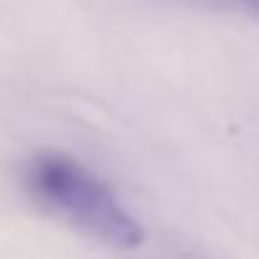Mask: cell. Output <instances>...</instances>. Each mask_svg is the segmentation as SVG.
Returning a JSON list of instances; mask_svg holds the SVG:
<instances>
[{"instance_id":"6da1fadb","label":"cell","mask_w":259,"mask_h":259,"mask_svg":"<svg viewBox=\"0 0 259 259\" xmlns=\"http://www.w3.org/2000/svg\"><path fill=\"white\" fill-rule=\"evenodd\" d=\"M25 189L43 209L103 244L134 249L144 242L141 224L111 186L68 154L46 151L30 159L25 166Z\"/></svg>"},{"instance_id":"7a4b0ae2","label":"cell","mask_w":259,"mask_h":259,"mask_svg":"<svg viewBox=\"0 0 259 259\" xmlns=\"http://www.w3.org/2000/svg\"><path fill=\"white\" fill-rule=\"evenodd\" d=\"M186 3L209 8V10H219V13H232V15L249 18V20H259V0H186Z\"/></svg>"}]
</instances>
